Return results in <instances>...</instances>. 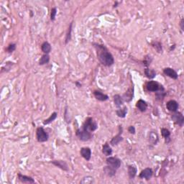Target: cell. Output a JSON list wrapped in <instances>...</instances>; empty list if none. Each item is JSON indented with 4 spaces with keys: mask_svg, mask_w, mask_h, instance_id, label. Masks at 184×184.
Returning a JSON list of instances; mask_svg holds the SVG:
<instances>
[{
    "mask_svg": "<svg viewBox=\"0 0 184 184\" xmlns=\"http://www.w3.org/2000/svg\"><path fill=\"white\" fill-rule=\"evenodd\" d=\"M97 49V56L100 63L104 66H111L114 64V59L112 55L111 54L105 45H99V44H94Z\"/></svg>",
    "mask_w": 184,
    "mask_h": 184,
    "instance_id": "6da1fadb",
    "label": "cell"
},
{
    "mask_svg": "<svg viewBox=\"0 0 184 184\" xmlns=\"http://www.w3.org/2000/svg\"><path fill=\"white\" fill-rule=\"evenodd\" d=\"M97 127H98V125H97V122L93 120V118L92 117H88L83 122L81 129L91 132L95 131L97 129Z\"/></svg>",
    "mask_w": 184,
    "mask_h": 184,
    "instance_id": "7a4b0ae2",
    "label": "cell"
},
{
    "mask_svg": "<svg viewBox=\"0 0 184 184\" xmlns=\"http://www.w3.org/2000/svg\"><path fill=\"white\" fill-rule=\"evenodd\" d=\"M36 138L39 142H45L48 140L49 135L42 127H38L36 130Z\"/></svg>",
    "mask_w": 184,
    "mask_h": 184,
    "instance_id": "3957f363",
    "label": "cell"
},
{
    "mask_svg": "<svg viewBox=\"0 0 184 184\" xmlns=\"http://www.w3.org/2000/svg\"><path fill=\"white\" fill-rule=\"evenodd\" d=\"M76 136L78 137L80 140L86 142V141L89 140L92 137V134L90 132L86 131V130H83V129H79L76 130Z\"/></svg>",
    "mask_w": 184,
    "mask_h": 184,
    "instance_id": "277c9868",
    "label": "cell"
},
{
    "mask_svg": "<svg viewBox=\"0 0 184 184\" xmlns=\"http://www.w3.org/2000/svg\"><path fill=\"white\" fill-rule=\"evenodd\" d=\"M107 165L112 167L114 169H118L121 166V160L119 158H115V157H109L106 160Z\"/></svg>",
    "mask_w": 184,
    "mask_h": 184,
    "instance_id": "5b68a950",
    "label": "cell"
},
{
    "mask_svg": "<svg viewBox=\"0 0 184 184\" xmlns=\"http://www.w3.org/2000/svg\"><path fill=\"white\" fill-rule=\"evenodd\" d=\"M162 87H163L162 85H160L158 82L155 81H150L146 84V88L148 91L152 92L158 91Z\"/></svg>",
    "mask_w": 184,
    "mask_h": 184,
    "instance_id": "8992f818",
    "label": "cell"
},
{
    "mask_svg": "<svg viewBox=\"0 0 184 184\" xmlns=\"http://www.w3.org/2000/svg\"><path fill=\"white\" fill-rule=\"evenodd\" d=\"M171 119L176 124H178L180 127H182L184 122L183 115L179 111H175L171 116Z\"/></svg>",
    "mask_w": 184,
    "mask_h": 184,
    "instance_id": "52a82bcc",
    "label": "cell"
},
{
    "mask_svg": "<svg viewBox=\"0 0 184 184\" xmlns=\"http://www.w3.org/2000/svg\"><path fill=\"white\" fill-rule=\"evenodd\" d=\"M122 126H119V133L116 136H114L111 139L110 144L112 146H115V145H118L120 142L123 140V137H122Z\"/></svg>",
    "mask_w": 184,
    "mask_h": 184,
    "instance_id": "ba28073f",
    "label": "cell"
},
{
    "mask_svg": "<svg viewBox=\"0 0 184 184\" xmlns=\"http://www.w3.org/2000/svg\"><path fill=\"white\" fill-rule=\"evenodd\" d=\"M152 174H153L152 170L150 168H147L145 169H144L143 171H141V173L139 175V177L140 178H142V179L150 180L152 178Z\"/></svg>",
    "mask_w": 184,
    "mask_h": 184,
    "instance_id": "9c48e42d",
    "label": "cell"
},
{
    "mask_svg": "<svg viewBox=\"0 0 184 184\" xmlns=\"http://www.w3.org/2000/svg\"><path fill=\"white\" fill-rule=\"evenodd\" d=\"M167 109L171 112H175L178 111V104L175 100H170L167 102L166 104Z\"/></svg>",
    "mask_w": 184,
    "mask_h": 184,
    "instance_id": "30bf717a",
    "label": "cell"
},
{
    "mask_svg": "<svg viewBox=\"0 0 184 184\" xmlns=\"http://www.w3.org/2000/svg\"><path fill=\"white\" fill-rule=\"evenodd\" d=\"M163 73L165 76H168V77L171 78L173 79L176 80L178 79V73L175 71L174 69L171 68H165L163 69Z\"/></svg>",
    "mask_w": 184,
    "mask_h": 184,
    "instance_id": "8fae6325",
    "label": "cell"
},
{
    "mask_svg": "<svg viewBox=\"0 0 184 184\" xmlns=\"http://www.w3.org/2000/svg\"><path fill=\"white\" fill-rule=\"evenodd\" d=\"M51 163L56 165V167H58L59 168L62 169L64 171H68V165L65 162L64 160H53L51 161Z\"/></svg>",
    "mask_w": 184,
    "mask_h": 184,
    "instance_id": "7c38bea8",
    "label": "cell"
},
{
    "mask_svg": "<svg viewBox=\"0 0 184 184\" xmlns=\"http://www.w3.org/2000/svg\"><path fill=\"white\" fill-rule=\"evenodd\" d=\"M81 155L86 160H90L91 157V150L89 148H82L80 150Z\"/></svg>",
    "mask_w": 184,
    "mask_h": 184,
    "instance_id": "4fadbf2b",
    "label": "cell"
},
{
    "mask_svg": "<svg viewBox=\"0 0 184 184\" xmlns=\"http://www.w3.org/2000/svg\"><path fill=\"white\" fill-rule=\"evenodd\" d=\"M94 96L97 100L100 101H105L108 100L109 97L107 94H103L102 92L99 91H94Z\"/></svg>",
    "mask_w": 184,
    "mask_h": 184,
    "instance_id": "5bb4252c",
    "label": "cell"
},
{
    "mask_svg": "<svg viewBox=\"0 0 184 184\" xmlns=\"http://www.w3.org/2000/svg\"><path fill=\"white\" fill-rule=\"evenodd\" d=\"M18 178L19 181L22 183H35V180L30 176H28V175H22L21 173H18Z\"/></svg>",
    "mask_w": 184,
    "mask_h": 184,
    "instance_id": "9a60e30c",
    "label": "cell"
},
{
    "mask_svg": "<svg viewBox=\"0 0 184 184\" xmlns=\"http://www.w3.org/2000/svg\"><path fill=\"white\" fill-rule=\"evenodd\" d=\"M136 107L141 112H144L147 110L148 108V104L146 103V101H144L142 99H140L137 101V104H136Z\"/></svg>",
    "mask_w": 184,
    "mask_h": 184,
    "instance_id": "2e32d148",
    "label": "cell"
},
{
    "mask_svg": "<svg viewBox=\"0 0 184 184\" xmlns=\"http://www.w3.org/2000/svg\"><path fill=\"white\" fill-rule=\"evenodd\" d=\"M137 173V169L135 165H130L128 166V175L130 179H133L136 176Z\"/></svg>",
    "mask_w": 184,
    "mask_h": 184,
    "instance_id": "e0dca14e",
    "label": "cell"
},
{
    "mask_svg": "<svg viewBox=\"0 0 184 184\" xmlns=\"http://www.w3.org/2000/svg\"><path fill=\"white\" fill-rule=\"evenodd\" d=\"M116 171H117V170L114 169V168H112V167L109 166V165H107V166L104 167V173H105L109 177L114 176L116 174Z\"/></svg>",
    "mask_w": 184,
    "mask_h": 184,
    "instance_id": "ac0fdd59",
    "label": "cell"
},
{
    "mask_svg": "<svg viewBox=\"0 0 184 184\" xmlns=\"http://www.w3.org/2000/svg\"><path fill=\"white\" fill-rule=\"evenodd\" d=\"M41 50L45 54H48L51 51V45L48 42H44L41 45Z\"/></svg>",
    "mask_w": 184,
    "mask_h": 184,
    "instance_id": "d6986e66",
    "label": "cell"
},
{
    "mask_svg": "<svg viewBox=\"0 0 184 184\" xmlns=\"http://www.w3.org/2000/svg\"><path fill=\"white\" fill-rule=\"evenodd\" d=\"M132 97H133V87L132 89L130 88V89H128V91H127L125 94H124L122 99L123 100H124L125 101H127V102H128V101H130L132 99Z\"/></svg>",
    "mask_w": 184,
    "mask_h": 184,
    "instance_id": "ffe728a7",
    "label": "cell"
},
{
    "mask_svg": "<svg viewBox=\"0 0 184 184\" xmlns=\"http://www.w3.org/2000/svg\"><path fill=\"white\" fill-rule=\"evenodd\" d=\"M161 134H162L163 137L165 138V142L168 143L171 140L170 139V137H171V132L166 128H162L161 129Z\"/></svg>",
    "mask_w": 184,
    "mask_h": 184,
    "instance_id": "44dd1931",
    "label": "cell"
},
{
    "mask_svg": "<svg viewBox=\"0 0 184 184\" xmlns=\"http://www.w3.org/2000/svg\"><path fill=\"white\" fill-rule=\"evenodd\" d=\"M102 152L105 156L108 157L112 154V149H111V147H110L108 144L106 143L105 145H103Z\"/></svg>",
    "mask_w": 184,
    "mask_h": 184,
    "instance_id": "7402d4cb",
    "label": "cell"
},
{
    "mask_svg": "<svg viewBox=\"0 0 184 184\" xmlns=\"http://www.w3.org/2000/svg\"><path fill=\"white\" fill-rule=\"evenodd\" d=\"M123 101H124V100H123L122 97L120 95H119V94H116V95L114 96V102L117 107H121V106L123 104Z\"/></svg>",
    "mask_w": 184,
    "mask_h": 184,
    "instance_id": "603a6c76",
    "label": "cell"
},
{
    "mask_svg": "<svg viewBox=\"0 0 184 184\" xmlns=\"http://www.w3.org/2000/svg\"><path fill=\"white\" fill-rule=\"evenodd\" d=\"M117 115L120 118H124L126 117V114L127 113V107H124V108L122 109H119L116 111Z\"/></svg>",
    "mask_w": 184,
    "mask_h": 184,
    "instance_id": "cb8c5ba5",
    "label": "cell"
},
{
    "mask_svg": "<svg viewBox=\"0 0 184 184\" xmlns=\"http://www.w3.org/2000/svg\"><path fill=\"white\" fill-rule=\"evenodd\" d=\"M145 74L148 79H153V78L155 77L156 76V73H155V71L153 69H150V68H145Z\"/></svg>",
    "mask_w": 184,
    "mask_h": 184,
    "instance_id": "d4e9b609",
    "label": "cell"
},
{
    "mask_svg": "<svg viewBox=\"0 0 184 184\" xmlns=\"http://www.w3.org/2000/svg\"><path fill=\"white\" fill-rule=\"evenodd\" d=\"M166 96V93L165 92V89L163 87L161 88L158 91L156 92V99L158 100H163Z\"/></svg>",
    "mask_w": 184,
    "mask_h": 184,
    "instance_id": "484cf974",
    "label": "cell"
},
{
    "mask_svg": "<svg viewBox=\"0 0 184 184\" xmlns=\"http://www.w3.org/2000/svg\"><path fill=\"white\" fill-rule=\"evenodd\" d=\"M50 60V56L48 54H44L43 56H42V57L40 58L39 60V65L42 66V65L47 64Z\"/></svg>",
    "mask_w": 184,
    "mask_h": 184,
    "instance_id": "4316f807",
    "label": "cell"
},
{
    "mask_svg": "<svg viewBox=\"0 0 184 184\" xmlns=\"http://www.w3.org/2000/svg\"><path fill=\"white\" fill-rule=\"evenodd\" d=\"M94 183V178L91 176H86L80 181L81 184H91Z\"/></svg>",
    "mask_w": 184,
    "mask_h": 184,
    "instance_id": "83f0119b",
    "label": "cell"
},
{
    "mask_svg": "<svg viewBox=\"0 0 184 184\" xmlns=\"http://www.w3.org/2000/svg\"><path fill=\"white\" fill-rule=\"evenodd\" d=\"M56 118H57V113L53 112V114H52L50 116V117H49L48 119H47V120H45V121L43 122V124H44V125H46V124H50V123H51L52 122L54 121V120H56Z\"/></svg>",
    "mask_w": 184,
    "mask_h": 184,
    "instance_id": "f1b7e54d",
    "label": "cell"
},
{
    "mask_svg": "<svg viewBox=\"0 0 184 184\" xmlns=\"http://www.w3.org/2000/svg\"><path fill=\"white\" fill-rule=\"evenodd\" d=\"M152 45L153 46L154 48L158 52V53H160V52L162 51V45H161L160 42H153L152 43Z\"/></svg>",
    "mask_w": 184,
    "mask_h": 184,
    "instance_id": "f546056e",
    "label": "cell"
},
{
    "mask_svg": "<svg viewBox=\"0 0 184 184\" xmlns=\"http://www.w3.org/2000/svg\"><path fill=\"white\" fill-rule=\"evenodd\" d=\"M72 25L73 23H71L70 27L68 28V32L66 34V43L67 44L68 42L70 41L71 38V31H72Z\"/></svg>",
    "mask_w": 184,
    "mask_h": 184,
    "instance_id": "4dcf8cb0",
    "label": "cell"
},
{
    "mask_svg": "<svg viewBox=\"0 0 184 184\" xmlns=\"http://www.w3.org/2000/svg\"><path fill=\"white\" fill-rule=\"evenodd\" d=\"M15 49H16V44L12 43L10 44V45H9V46H8L7 48V51L8 53H11L15 51Z\"/></svg>",
    "mask_w": 184,
    "mask_h": 184,
    "instance_id": "1f68e13d",
    "label": "cell"
},
{
    "mask_svg": "<svg viewBox=\"0 0 184 184\" xmlns=\"http://www.w3.org/2000/svg\"><path fill=\"white\" fill-rule=\"evenodd\" d=\"M56 14H57V9L56 7L53 8L51 9V12H50V19L52 21H54L55 19H56Z\"/></svg>",
    "mask_w": 184,
    "mask_h": 184,
    "instance_id": "d6a6232c",
    "label": "cell"
},
{
    "mask_svg": "<svg viewBox=\"0 0 184 184\" xmlns=\"http://www.w3.org/2000/svg\"><path fill=\"white\" fill-rule=\"evenodd\" d=\"M128 132L130 133V134H134L135 133V128H134V126H130L128 127Z\"/></svg>",
    "mask_w": 184,
    "mask_h": 184,
    "instance_id": "836d02e7",
    "label": "cell"
},
{
    "mask_svg": "<svg viewBox=\"0 0 184 184\" xmlns=\"http://www.w3.org/2000/svg\"><path fill=\"white\" fill-rule=\"evenodd\" d=\"M183 25H184V19H183V18H182L181 20V22H180V25H181V30H182V31L184 30Z\"/></svg>",
    "mask_w": 184,
    "mask_h": 184,
    "instance_id": "e575fe53",
    "label": "cell"
}]
</instances>
